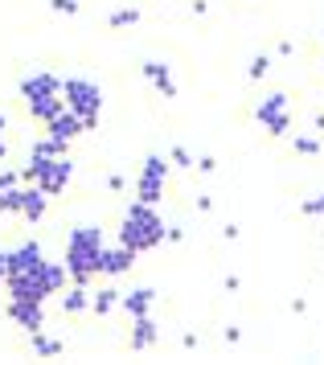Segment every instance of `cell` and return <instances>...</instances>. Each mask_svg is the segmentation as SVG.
I'll list each match as a JSON object with an SVG mask.
<instances>
[{
  "label": "cell",
  "mask_w": 324,
  "mask_h": 365,
  "mask_svg": "<svg viewBox=\"0 0 324 365\" xmlns=\"http://www.w3.org/2000/svg\"><path fill=\"white\" fill-rule=\"evenodd\" d=\"M21 185V168H0V193H9Z\"/></svg>",
  "instance_id": "cell-23"
},
{
  "label": "cell",
  "mask_w": 324,
  "mask_h": 365,
  "mask_svg": "<svg viewBox=\"0 0 324 365\" xmlns=\"http://www.w3.org/2000/svg\"><path fill=\"white\" fill-rule=\"evenodd\" d=\"M168 160H164L161 152H148L144 156V168H140V177H136V201H148V205H156L164 197V185H168Z\"/></svg>",
  "instance_id": "cell-6"
},
{
  "label": "cell",
  "mask_w": 324,
  "mask_h": 365,
  "mask_svg": "<svg viewBox=\"0 0 324 365\" xmlns=\"http://www.w3.org/2000/svg\"><path fill=\"white\" fill-rule=\"evenodd\" d=\"M271 74V53H255L250 58V66H246V78L250 83H259V78H267Z\"/></svg>",
  "instance_id": "cell-19"
},
{
  "label": "cell",
  "mask_w": 324,
  "mask_h": 365,
  "mask_svg": "<svg viewBox=\"0 0 324 365\" xmlns=\"http://www.w3.org/2000/svg\"><path fill=\"white\" fill-rule=\"evenodd\" d=\"M103 250H107V234L98 226H74L66 234V259H62L70 279L82 283V287L98 279L103 275Z\"/></svg>",
  "instance_id": "cell-2"
},
{
  "label": "cell",
  "mask_w": 324,
  "mask_h": 365,
  "mask_svg": "<svg viewBox=\"0 0 324 365\" xmlns=\"http://www.w3.org/2000/svg\"><path fill=\"white\" fill-rule=\"evenodd\" d=\"M119 308L128 316H148L156 308V292H152V287H131V292L119 296Z\"/></svg>",
  "instance_id": "cell-14"
},
{
  "label": "cell",
  "mask_w": 324,
  "mask_h": 365,
  "mask_svg": "<svg viewBox=\"0 0 324 365\" xmlns=\"http://www.w3.org/2000/svg\"><path fill=\"white\" fill-rule=\"evenodd\" d=\"M140 74H144L148 83L161 91L164 99H177V78H173V70H168V62H161V58H148L144 66H140Z\"/></svg>",
  "instance_id": "cell-11"
},
{
  "label": "cell",
  "mask_w": 324,
  "mask_h": 365,
  "mask_svg": "<svg viewBox=\"0 0 324 365\" xmlns=\"http://www.w3.org/2000/svg\"><path fill=\"white\" fill-rule=\"evenodd\" d=\"M21 99H25V111H29L41 128H46L49 119L58 115L66 107L62 99V78L58 74H49V70H37V74H25L21 78Z\"/></svg>",
  "instance_id": "cell-4"
},
{
  "label": "cell",
  "mask_w": 324,
  "mask_h": 365,
  "mask_svg": "<svg viewBox=\"0 0 324 365\" xmlns=\"http://www.w3.org/2000/svg\"><path fill=\"white\" fill-rule=\"evenodd\" d=\"M9 320L25 332L46 329V299H9Z\"/></svg>",
  "instance_id": "cell-9"
},
{
  "label": "cell",
  "mask_w": 324,
  "mask_h": 365,
  "mask_svg": "<svg viewBox=\"0 0 324 365\" xmlns=\"http://www.w3.org/2000/svg\"><path fill=\"white\" fill-rule=\"evenodd\" d=\"M156 341H161V329H156L152 312H148V316H131V349H136V353H144V349H152Z\"/></svg>",
  "instance_id": "cell-13"
},
{
  "label": "cell",
  "mask_w": 324,
  "mask_h": 365,
  "mask_svg": "<svg viewBox=\"0 0 324 365\" xmlns=\"http://www.w3.org/2000/svg\"><path fill=\"white\" fill-rule=\"evenodd\" d=\"M107 189H111V193H123V189H128V181H123V173H115L111 181H107Z\"/></svg>",
  "instance_id": "cell-25"
},
{
  "label": "cell",
  "mask_w": 324,
  "mask_h": 365,
  "mask_svg": "<svg viewBox=\"0 0 324 365\" xmlns=\"http://www.w3.org/2000/svg\"><path fill=\"white\" fill-rule=\"evenodd\" d=\"M119 296H123V292H115V287H98V292H91V312L95 316H111L115 308H119Z\"/></svg>",
  "instance_id": "cell-16"
},
{
  "label": "cell",
  "mask_w": 324,
  "mask_h": 365,
  "mask_svg": "<svg viewBox=\"0 0 324 365\" xmlns=\"http://www.w3.org/2000/svg\"><path fill=\"white\" fill-rule=\"evenodd\" d=\"M62 312L66 316H82V312H91V292L82 287V283H74L70 292L62 296Z\"/></svg>",
  "instance_id": "cell-15"
},
{
  "label": "cell",
  "mask_w": 324,
  "mask_h": 365,
  "mask_svg": "<svg viewBox=\"0 0 324 365\" xmlns=\"http://www.w3.org/2000/svg\"><path fill=\"white\" fill-rule=\"evenodd\" d=\"M62 99L82 119V132H95L98 115H103V91H98V83H91V78H66Z\"/></svg>",
  "instance_id": "cell-5"
},
{
  "label": "cell",
  "mask_w": 324,
  "mask_h": 365,
  "mask_svg": "<svg viewBox=\"0 0 324 365\" xmlns=\"http://www.w3.org/2000/svg\"><path fill=\"white\" fill-rule=\"evenodd\" d=\"M9 275V250H0V279Z\"/></svg>",
  "instance_id": "cell-29"
},
{
  "label": "cell",
  "mask_w": 324,
  "mask_h": 365,
  "mask_svg": "<svg viewBox=\"0 0 324 365\" xmlns=\"http://www.w3.org/2000/svg\"><path fill=\"white\" fill-rule=\"evenodd\" d=\"M181 238H185V230H181V226H168V230H164V242H181Z\"/></svg>",
  "instance_id": "cell-27"
},
{
  "label": "cell",
  "mask_w": 324,
  "mask_h": 365,
  "mask_svg": "<svg viewBox=\"0 0 324 365\" xmlns=\"http://www.w3.org/2000/svg\"><path fill=\"white\" fill-rule=\"evenodd\" d=\"M255 115H259L263 132H267V135H275V140H283V135L292 132V103H288V95H283V91H275V95L259 99Z\"/></svg>",
  "instance_id": "cell-7"
},
{
  "label": "cell",
  "mask_w": 324,
  "mask_h": 365,
  "mask_svg": "<svg viewBox=\"0 0 324 365\" xmlns=\"http://www.w3.org/2000/svg\"><path fill=\"white\" fill-rule=\"evenodd\" d=\"M4 160H9V140L0 135V165H4Z\"/></svg>",
  "instance_id": "cell-30"
},
{
  "label": "cell",
  "mask_w": 324,
  "mask_h": 365,
  "mask_svg": "<svg viewBox=\"0 0 324 365\" xmlns=\"http://www.w3.org/2000/svg\"><path fill=\"white\" fill-rule=\"evenodd\" d=\"M168 160H173L177 168H197V156H193L189 148H185V144H177V148H168Z\"/></svg>",
  "instance_id": "cell-21"
},
{
  "label": "cell",
  "mask_w": 324,
  "mask_h": 365,
  "mask_svg": "<svg viewBox=\"0 0 324 365\" xmlns=\"http://www.w3.org/2000/svg\"><path fill=\"white\" fill-rule=\"evenodd\" d=\"M300 214L304 217H320L324 214V193H312L308 201H300Z\"/></svg>",
  "instance_id": "cell-22"
},
{
  "label": "cell",
  "mask_w": 324,
  "mask_h": 365,
  "mask_svg": "<svg viewBox=\"0 0 324 365\" xmlns=\"http://www.w3.org/2000/svg\"><path fill=\"white\" fill-rule=\"evenodd\" d=\"M213 168H218V160H213V156H201V160H197V173H213Z\"/></svg>",
  "instance_id": "cell-26"
},
{
  "label": "cell",
  "mask_w": 324,
  "mask_h": 365,
  "mask_svg": "<svg viewBox=\"0 0 324 365\" xmlns=\"http://www.w3.org/2000/svg\"><path fill=\"white\" fill-rule=\"evenodd\" d=\"M70 177H74V160L66 156L62 144H54L49 135L33 140L29 160L21 168V181H29V185H37V189H46L49 197H58V193H66Z\"/></svg>",
  "instance_id": "cell-1"
},
{
  "label": "cell",
  "mask_w": 324,
  "mask_h": 365,
  "mask_svg": "<svg viewBox=\"0 0 324 365\" xmlns=\"http://www.w3.org/2000/svg\"><path fill=\"white\" fill-rule=\"evenodd\" d=\"M292 148L300 152V156H320L324 144H320V135H295V140H292Z\"/></svg>",
  "instance_id": "cell-20"
},
{
  "label": "cell",
  "mask_w": 324,
  "mask_h": 365,
  "mask_svg": "<svg viewBox=\"0 0 324 365\" xmlns=\"http://www.w3.org/2000/svg\"><path fill=\"white\" fill-rule=\"evenodd\" d=\"M49 9H54V13H66V17H74V13L82 9V0H49Z\"/></svg>",
  "instance_id": "cell-24"
},
{
  "label": "cell",
  "mask_w": 324,
  "mask_h": 365,
  "mask_svg": "<svg viewBox=\"0 0 324 365\" xmlns=\"http://www.w3.org/2000/svg\"><path fill=\"white\" fill-rule=\"evenodd\" d=\"M111 29H131V25H140V9L136 4H123V9H115L111 17H107Z\"/></svg>",
  "instance_id": "cell-17"
},
{
  "label": "cell",
  "mask_w": 324,
  "mask_h": 365,
  "mask_svg": "<svg viewBox=\"0 0 324 365\" xmlns=\"http://www.w3.org/2000/svg\"><path fill=\"white\" fill-rule=\"evenodd\" d=\"M131 267H136V250L131 247L115 242V247L103 250V275H128Z\"/></svg>",
  "instance_id": "cell-12"
},
{
  "label": "cell",
  "mask_w": 324,
  "mask_h": 365,
  "mask_svg": "<svg viewBox=\"0 0 324 365\" xmlns=\"http://www.w3.org/2000/svg\"><path fill=\"white\" fill-rule=\"evenodd\" d=\"M62 341H54V336H41V332H33V353H37V357H58V353H62Z\"/></svg>",
  "instance_id": "cell-18"
},
{
  "label": "cell",
  "mask_w": 324,
  "mask_h": 365,
  "mask_svg": "<svg viewBox=\"0 0 324 365\" xmlns=\"http://www.w3.org/2000/svg\"><path fill=\"white\" fill-rule=\"evenodd\" d=\"M164 217L156 214V205H148V201H131L123 222H119V242L131 247L136 255H144V250H156L164 242Z\"/></svg>",
  "instance_id": "cell-3"
},
{
  "label": "cell",
  "mask_w": 324,
  "mask_h": 365,
  "mask_svg": "<svg viewBox=\"0 0 324 365\" xmlns=\"http://www.w3.org/2000/svg\"><path fill=\"white\" fill-rule=\"evenodd\" d=\"M46 135L54 140V144H62V148H70V144H74V140L82 135V119L74 115L70 107H62V111H58V115H54V119L46 123Z\"/></svg>",
  "instance_id": "cell-10"
},
{
  "label": "cell",
  "mask_w": 324,
  "mask_h": 365,
  "mask_svg": "<svg viewBox=\"0 0 324 365\" xmlns=\"http://www.w3.org/2000/svg\"><path fill=\"white\" fill-rule=\"evenodd\" d=\"M222 238H226V242H234V238H238V226H234V222H230V226H222Z\"/></svg>",
  "instance_id": "cell-28"
},
{
  "label": "cell",
  "mask_w": 324,
  "mask_h": 365,
  "mask_svg": "<svg viewBox=\"0 0 324 365\" xmlns=\"http://www.w3.org/2000/svg\"><path fill=\"white\" fill-rule=\"evenodd\" d=\"M4 128H9V119H4V111H0V132H4Z\"/></svg>",
  "instance_id": "cell-31"
},
{
  "label": "cell",
  "mask_w": 324,
  "mask_h": 365,
  "mask_svg": "<svg viewBox=\"0 0 324 365\" xmlns=\"http://www.w3.org/2000/svg\"><path fill=\"white\" fill-rule=\"evenodd\" d=\"M46 214H49V193L29 181H21V189H16V217H25L29 226H37Z\"/></svg>",
  "instance_id": "cell-8"
}]
</instances>
